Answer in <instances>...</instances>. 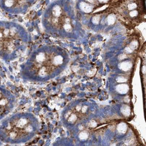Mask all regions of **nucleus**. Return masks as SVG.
Returning <instances> with one entry per match:
<instances>
[{
	"mask_svg": "<svg viewBox=\"0 0 146 146\" xmlns=\"http://www.w3.org/2000/svg\"><path fill=\"white\" fill-rule=\"evenodd\" d=\"M35 131V125L31 118L15 116L0 124V140L10 144L19 143L28 140Z\"/></svg>",
	"mask_w": 146,
	"mask_h": 146,
	"instance_id": "nucleus-1",
	"label": "nucleus"
},
{
	"mask_svg": "<svg viewBox=\"0 0 146 146\" xmlns=\"http://www.w3.org/2000/svg\"><path fill=\"white\" fill-rule=\"evenodd\" d=\"M13 106V98L5 90L0 88V119L3 118L10 111Z\"/></svg>",
	"mask_w": 146,
	"mask_h": 146,
	"instance_id": "nucleus-2",
	"label": "nucleus"
}]
</instances>
